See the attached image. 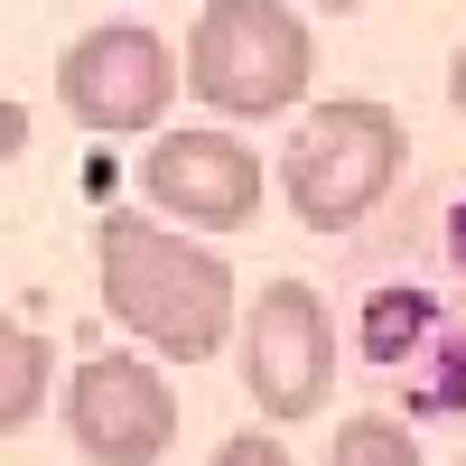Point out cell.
Segmentation results:
<instances>
[{
  "label": "cell",
  "instance_id": "obj_12",
  "mask_svg": "<svg viewBox=\"0 0 466 466\" xmlns=\"http://www.w3.org/2000/svg\"><path fill=\"white\" fill-rule=\"evenodd\" d=\"M19 131H28V122H19V103H0V159L19 149Z\"/></svg>",
  "mask_w": 466,
  "mask_h": 466
},
{
  "label": "cell",
  "instance_id": "obj_2",
  "mask_svg": "<svg viewBox=\"0 0 466 466\" xmlns=\"http://www.w3.org/2000/svg\"><path fill=\"white\" fill-rule=\"evenodd\" d=\"M401 159H410L401 112L373 94H336L318 112H299V131L280 149V197L308 233H355L401 187Z\"/></svg>",
  "mask_w": 466,
  "mask_h": 466
},
{
  "label": "cell",
  "instance_id": "obj_8",
  "mask_svg": "<svg viewBox=\"0 0 466 466\" xmlns=\"http://www.w3.org/2000/svg\"><path fill=\"white\" fill-rule=\"evenodd\" d=\"M47 382H56V355H47V336L19 327L10 308H0V439H19L37 410H47Z\"/></svg>",
  "mask_w": 466,
  "mask_h": 466
},
{
  "label": "cell",
  "instance_id": "obj_1",
  "mask_svg": "<svg viewBox=\"0 0 466 466\" xmlns=\"http://www.w3.org/2000/svg\"><path fill=\"white\" fill-rule=\"evenodd\" d=\"M94 280L112 327L140 336L159 364H206L233 345L243 327V299H233V261H215L187 224L168 215H131V206H103L94 224Z\"/></svg>",
  "mask_w": 466,
  "mask_h": 466
},
{
  "label": "cell",
  "instance_id": "obj_10",
  "mask_svg": "<svg viewBox=\"0 0 466 466\" xmlns=\"http://www.w3.org/2000/svg\"><path fill=\"white\" fill-rule=\"evenodd\" d=\"M206 466H299V457H289L280 439H261V430H233V439H224Z\"/></svg>",
  "mask_w": 466,
  "mask_h": 466
},
{
  "label": "cell",
  "instance_id": "obj_6",
  "mask_svg": "<svg viewBox=\"0 0 466 466\" xmlns=\"http://www.w3.org/2000/svg\"><path fill=\"white\" fill-rule=\"evenodd\" d=\"M66 439L94 466H159L177 448V392L159 355H85L66 382Z\"/></svg>",
  "mask_w": 466,
  "mask_h": 466
},
{
  "label": "cell",
  "instance_id": "obj_14",
  "mask_svg": "<svg viewBox=\"0 0 466 466\" xmlns=\"http://www.w3.org/2000/svg\"><path fill=\"white\" fill-rule=\"evenodd\" d=\"M457 466H466V457H457Z\"/></svg>",
  "mask_w": 466,
  "mask_h": 466
},
{
  "label": "cell",
  "instance_id": "obj_13",
  "mask_svg": "<svg viewBox=\"0 0 466 466\" xmlns=\"http://www.w3.org/2000/svg\"><path fill=\"white\" fill-rule=\"evenodd\" d=\"M308 10H373V0H308Z\"/></svg>",
  "mask_w": 466,
  "mask_h": 466
},
{
  "label": "cell",
  "instance_id": "obj_5",
  "mask_svg": "<svg viewBox=\"0 0 466 466\" xmlns=\"http://www.w3.org/2000/svg\"><path fill=\"white\" fill-rule=\"evenodd\" d=\"M243 392L261 420H318L336 392V318L308 280H261V299L243 308Z\"/></svg>",
  "mask_w": 466,
  "mask_h": 466
},
{
  "label": "cell",
  "instance_id": "obj_11",
  "mask_svg": "<svg viewBox=\"0 0 466 466\" xmlns=\"http://www.w3.org/2000/svg\"><path fill=\"white\" fill-rule=\"evenodd\" d=\"M448 103H457V122H466V37H457V56H448Z\"/></svg>",
  "mask_w": 466,
  "mask_h": 466
},
{
  "label": "cell",
  "instance_id": "obj_4",
  "mask_svg": "<svg viewBox=\"0 0 466 466\" xmlns=\"http://www.w3.org/2000/svg\"><path fill=\"white\" fill-rule=\"evenodd\" d=\"M177 85H187L177 47L159 28H140V19H103V28H85L56 56V103L75 112V131H94V140L159 131L168 103H177Z\"/></svg>",
  "mask_w": 466,
  "mask_h": 466
},
{
  "label": "cell",
  "instance_id": "obj_3",
  "mask_svg": "<svg viewBox=\"0 0 466 466\" xmlns=\"http://www.w3.org/2000/svg\"><path fill=\"white\" fill-rule=\"evenodd\" d=\"M318 85V37L289 0H206L187 28V94L224 122L299 112Z\"/></svg>",
  "mask_w": 466,
  "mask_h": 466
},
{
  "label": "cell",
  "instance_id": "obj_9",
  "mask_svg": "<svg viewBox=\"0 0 466 466\" xmlns=\"http://www.w3.org/2000/svg\"><path fill=\"white\" fill-rule=\"evenodd\" d=\"M327 466H420L410 430L401 420H382V410H355V420H336V439H327Z\"/></svg>",
  "mask_w": 466,
  "mask_h": 466
},
{
  "label": "cell",
  "instance_id": "obj_7",
  "mask_svg": "<svg viewBox=\"0 0 466 466\" xmlns=\"http://www.w3.org/2000/svg\"><path fill=\"white\" fill-rule=\"evenodd\" d=\"M140 197H149V215H168L187 233H243L261 215V159L215 122L159 131L140 159Z\"/></svg>",
  "mask_w": 466,
  "mask_h": 466
}]
</instances>
